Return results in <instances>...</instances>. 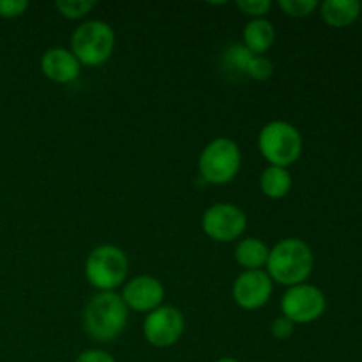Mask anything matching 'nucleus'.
I'll list each match as a JSON object with an SVG mask.
<instances>
[{
    "instance_id": "obj_16",
    "label": "nucleus",
    "mask_w": 362,
    "mask_h": 362,
    "mask_svg": "<svg viewBox=\"0 0 362 362\" xmlns=\"http://www.w3.org/2000/svg\"><path fill=\"white\" fill-rule=\"evenodd\" d=\"M271 247L258 237H246L235 246V262L244 271H258L265 267Z\"/></svg>"
},
{
    "instance_id": "obj_4",
    "label": "nucleus",
    "mask_w": 362,
    "mask_h": 362,
    "mask_svg": "<svg viewBox=\"0 0 362 362\" xmlns=\"http://www.w3.org/2000/svg\"><path fill=\"white\" fill-rule=\"evenodd\" d=\"M303 134L286 120H271L258 133V151L271 166L288 168L303 154Z\"/></svg>"
},
{
    "instance_id": "obj_23",
    "label": "nucleus",
    "mask_w": 362,
    "mask_h": 362,
    "mask_svg": "<svg viewBox=\"0 0 362 362\" xmlns=\"http://www.w3.org/2000/svg\"><path fill=\"white\" fill-rule=\"evenodd\" d=\"M74 362H117V361L115 357H113L112 354L106 352V350L88 349L85 350V352H81Z\"/></svg>"
},
{
    "instance_id": "obj_20",
    "label": "nucleus",
    "mask_w": 362,
    "mask_h": 362,
    "mask_svg": "<svg viewBox=\"0 0 362 362\" xmlns=\"http://www.w3.org/2000/svg\"><path fill=\"white\" fill-rule=\"evenodd\" d=\"M235 6L244 16L255 20V18H265V14L271 11L272 2L271 0H237Z\"/></svg>"
},
{
    "instance_id": "obj_11",
    "label": "nucleus",
    "mask_w": 362,
    "mask_h": 362,
    "mask_svg": "<svg viewBox=\"0 0 362 362\" xmlns=\"http://www.w3.org/2000/svg\"><path fill=\"white\" fill-rule=\"evenodd\" d=\"M124 304L129 311L134 313L148 315L159 308L165 299V286L158 278L148 274L134 276L129 281L124 283L122 293Z\"/></svg>"
},
{
    "instance_id": "obj_5",
    "label": "nucleus",
    "mask_w": 362,
    "mask_h": 362,
    "mask_svg": "<svg viewBox=\"0 0 362 362\" xmlns=\"http://www.w3.org/2000/svg\"><path fill=\"white\" fill-rule=\"evenodd\" d=\"M129 260L124 250L113 244H101L85 260V278L99 292H115L126 283Z\"/></svg>"
},
{
    "instance_id": "obj_19",
    "label": "nucleus",
    "mask_w": 362,
    "mask_h": 362,
    "mask_svg": "<svg viewBox=\"0 0 362 362\" xmlns=\"http://www.w3.org/2000/svg\"><path fill=\"white\" fill-rule=\"evenodd\" d=\"M279 9L290 18H306L318 9L317 0H279Z\"/></svg>"
},
{
    "instance_id": "obj_8",
    "label": "nucleus",
    "mask_w": 362,
    "mask_h": 362,
    "mask_svg": "<svg viewBox=\"0 0 362 362\" xmlns=\"http://www.w3.org/2000/svg\"><path fill=\"white\" fill-rule=\"evenodd\" d=\"M247 216L233 204H214L202 216V230L216 243H233L244 233Z\"/></svg>"
},
{
    "instance_id": "obj_3",
    "label": "nucleus",
    "mask_w": 362,
    "mask_h": 362,
    "mask_svg": "<svg viewBox=\"0 0 362 362\" xmlns=\"http://www.w3.org/2000/svg\"><path fill=\"white\" fill-rule=\"evenodd\" d=\"M115 41L112 25L103 20H87L74 28L69 49L81 66L98 67L113 55Z\"/></svg>"
},
{
    "instance_id": "obj_18",
    "label": "nucleus",
    "mask_w": 362,
    "mask_h": 362,
    "mask_svg": "<svg viewBox=\"0 0 362 362\" xmlns=\"http://www.w3.org/2000/svg\"><path fill=\"white\" fill-rule=\"evenodd\" d=\"M95 6H98V2H94V0H57L55 2L57 11L66 20H81Z\"/></svg>"
},
{
    "instance_id": "obj_9",
    "label": "nucleus",
    "mask_w": 362,
    "mask_h": 362,
    "mask_svg": "<svg viewBox=\"0 0 362 362\" xmlns=\"http://www.w3.org/2000/svg\"><path fill=\"white\" fill-rule=\"evenodd\" d=\"M184 329H186V320L182 311L172 304H161L144 320L145 339L156 349H168L179 343Z\"/></svg>"
},
{
    "instance_id": "obj_13",
    "label": "nucleus",
    "mask_w": 362,
    "mask_h": 362,
    "mask_svg": "<svg viewBox=\"0 0 362 362\" xmlns=\"http://www.w3.org/2000/svg\"><path fill=\"white\" fill-rule=\"evenodd\" d=\"M41 71L49 81L59 85L73 83L81 73V64L78 62L73 52L62 46H55L42 53Z\"/></svg>"
},
{
    "instance_id": "obj_21",
    "label": "nucleus",
    "mask_w": 362,
    "mask_h": 362,
    "mask_svg": "<svg viewBox=\"0 0 362 362\" xmlns=\"http://www.w3.org/2000/svg\"><path fill=\"white\" fill-rule=\"evenodd\" d=\"M27 9V0H0V18H6V20L20 18Z\"/></svg>"
},
{
    "instance_id": "obj_1",
    "label": "nucleus",
    "mask_w": 362,
    "mask_h": 362,
    "mask_svg": "<svg viewBox=\"0 0 362 362\" xmlns=\"http://www.w3.org/2000/svg\"><path fill=\"white\" fill-rule=\"evenodd\" d=\"M313 264L315 257L311 247L303 239L286 237L271 247L265 272L274 283L290 288L306 283L313 271Z\"/></svg>"
},
{
    "instance_id": "obj_10",
    "label": "nucleus",
    "mask_w": 362,
    "mask_h": 362,
    "mask_svg": "<svg viewBox=\"0 0 362 362\" xmlns=\"http://www.w3.org/2000/svg\"><path fill=\"white\" fill-rule=\"evenodd\" d=\"M272 292H274V281L264 269L240 272L232 286V297L235 304L247 311L264 308L271 300Z\"/></svg>"
},
{
    "instance_id": "obj_14",
    "label": "nucleus",
    "mask_w": 362,
    "mask_h": 362,
    "mask_svg": "<svg viewBox=\"0 0 362 362\" xmlns=\"http://www.w3.org/2000/svg\"><path fill=\"white\" fill-rule=\"evenodd\" d=\"M276 41V28L267 18L250 20L243 32V45L255 55H264L272 48Z\"/></svg>"
},
{
    "instance_id": "obj_15",
    "label": "nucleus",
    "mask_w": 362,
    "mask_h": 362,
    "mask_svg": "<svg viewBox=\"0 0 362 362\" xmlns=\"http://www.w3.org/2000/svg\"><path fill=\"white\" fill-rule=\"evenodd\" d=\"M318 7L322 20L336 28L349 27L361 14V2L357 0H325Z\"/></svg>"
},
{
    "instance_id": "obj_24",
    "label": "nucleus",
    "mask_w": 362,
    "mask_h": 362,
    "mask_svg": "<svg viewBox=\"0 0 362 362\" xmlns=\"http://www.w3.org/2000/svg\"><path fill=\"white\" fill-rule=\"evenodd\" d=\"M216 362H240V361L233 359V357H221V359H218Z\"/></svg>"
},
{
    "instance_id": "obj_6",
    "label": "nucleus",
    "mask_w": 362,
    "mask_h": 362,
    "mask_svg": "<svg viewBox=\"0 0 362 362\" xmlns=\"http://www.w3.org/2000/svg\"><path fill=\"white\" fill-rule=\"evenodd\" d=\"M243 165V152L232 138L219 136L209 141L198 156V172L207 184L225 186L232 182Z\"/></svg>"
},
{
    "instance_id": "obj_12",
    "label": "nucleus",
    "mask_w": 362,
    "mask_h": 362,
    "mask_svg": "<svg viewBox=\"0 0 362 362\" xmlns=\"http://www.w3.org/2000/svg\"><path fill=\"white\" fill-rule=\"evenodd\" d=\"M223 62L232 71L257 81H265L274 73V66L264 55H255L244 45H230L223 53Z\"/></svg>"
},
{
    "instance_id": "obj_22",
    "label": "nucleus",
    "mask_w": 362,
    "mask_h": 362,
    "mask_svg": "<svg viewBox=\"0 0 362 362\" xmlns=\"http://www.w3.org/2000/svg\"><path fill=\"white\" fill-rule=\"evenodd\" d=\"M293 329H296V324L293 322H290L286 317H278L272 320L271 324V332L272 336H274L276 339H279V341H285V339H288L290 336L293 334Z\"/></svg>"
},
{
    "instance_id": "obj_17",
    "label": "nucleus",
    "mask_w": 362,
    "mask_h": 362,
    "mask_svg": "<svg viewBox=\"0 0 362 362\" xmlns=\"http://www.w3.org/2000/svg\"><path fill=\"white\" fill-rule=\"evenodd\" d=\"M260 189L271 200L285 198L292 189V175H290L288 168L269 165L260 175Z\"/></svg>"
},
{
    "instance_id": "obj_7",
    "label": "nucleus",
    "mask_w": 362,
    "mask_h": 362,
    "mask_svg": "<svg viewBox=\"0 0 362 362\" xmlns=\"http://www.w3.org/2000/svg\"><path fill=\"white\" fill-rule=\"evenodd\" d=\"M281 315L293 324H311L325 313L327 300L318 286L303 285L290 286L281 297Z\"/></svg>"
},
{
    "instance_id": "obj_2",
    "label": "nucleus",
    "mask_w": 362,
    "mask_h": 362,
    "mask_svg": "<svg viewBox=\"0 0 362 362\" xmlns=\"http://www.w3.org/2000/svg\"><path fill=\"white\" fill-rule=\"evenodd\" d=\"M129 320V310L115 292H99L83 310L85 332L94 341L110 343L119 338Z\"/></svg>"
}]
</instances>
